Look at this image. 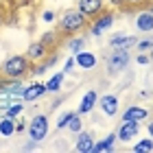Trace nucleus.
Instances as JSON below:
<instances>
[{"label": "nucleus", "instance_id": "f257e3e1", "mask_svg": "<svg viewBox=\"0 0 153 153\" xmlns=\"http://www.w3.org/2000/svg\"><path fill=\"white\" fill-rule=\"evenodd\" d=\"M83 26H88V16H83L79 9H68L61 13L59 18V31L66 33V35H72V33L81 31Z\"/></svg>", "mask_w": 153, "mask_h": 153}, {"label": "nucleus", "instance_id": "f03ea898", "mask_svg": "<svg viewBox=\"0 0 153 153\" xmlns=\"http://www.w3.org/2000/svg\"><path fill=\"white\" fill-rule=\"evenodd\" d=\"M7 79H22V76L29 72V59L24 55H11L9 59H4L2 68H0Z\"/></svg>", "mask_w": 153, "mask_h": 153}, {"label": "nucleus", "instance_id": "7ed1b4c3", "mask_svg": "<svg viewBox=\"0 0 153 153\" xmlns=\"http://www.w3.org/2000/svg\"><path fill=\"white\" fill-rule=\"evenodd\" d=\"M51 131V125H48V116L46 114H35L29 123V138L33 142H42Z\"/></svg>", "mask_w": 153, "mask_h": 153}, {"label": "nucleus", "instance_id": "20e7f679", "mask_svg": "<svg viewBox=\"0 0 153 153\" xmlns=\"http://www.w3.org/2000/svg\"><path fill=\"white\" fill-rule=\"evenodd\" d=\"M129 53L127 51H112V55L107 57V72L109 74H118L129 66Z\"/></svg>", "mask_w": 153, "mask_h": 153}, {"label": "nucleus", "instance_id": "39448f33", "mask_svg": "<svg viewBox=\"0 0 153 153\" xmlns=\"http://www.w3.org/2000/svg\"><path fill=\"white\" fill-rule=\"evenodd\" d=\"M138 134H140V123L138 120H120L116 129V138L120 142H131Z\"/></svg>", "mask_w": 153, "mask_h": 153}, {"label": "nucleus", "instance_id": "423d86ee", "mask_svg": "<svg viewBox=\"0 0 153 153\" xmlns=\"http://www.w3.org/2000/svg\"><path fill=\"white\" fill-rule=\"evenodd\" d=\"M96 105L101 107V112L105 114V116L114 118V116L118 114V109H120V101H118L116 94H103V96H99Z\"/></svg>", "mask_w": 153, "mask_h": 153}, {"label": "nucleus", "instance_id": "0eeeda50", "mask_svg": "<svg viewBox=\"0 0 153 153\" xmlns=\"http://www.w3.org/2000/svg\"><path fill=\"white\" fill-rule=\"evenodd\" d=\"M114 20H116L114 13H103V16H99V18L92 22V26H90V33H92L94 37L103 35L107 29H112V26H114Z\"/></svg>", "mask_w": 153, "mask_h": 153}, {"label": "nucleus", "instance_id": "6e6552de", "mask_svg": "<svg viewBox=\"0 0 153 153\" xmlns=\"http://www.w3.org/2000/svg\"><path fill=\"white\" fill-rule=\"evenodd\" d=\"M51 53V48H48L44 42H33V44H29V48H26V55L24 57L29 59V61H42V59H46V55Z\"/></svg>", "mask_w": 153, "mask_h": 153}, {"label": "nucleus", "instance_id": "1a4fd4ad", "mask_svg": "<svg viewBox=\"0 0 153 153\" xmlns=\"http://www.w3.org/2000/svg\"><path fill=\"white\" fill-rule=\"evenodd\" d=\"M74 57V66H79L81 70H94L96 68V55L90 53V51H79L76 55H72Z\"/></svg>", "mask_w": 153, "mask_h": 153}, {"label": "nucleus", "instance_id": "9d476101", "mask_svg": "<svg viewBox=\"0 0 153 153\" xmlns=\"http://www.w3.org/2000/svg\"><path fill=\"white\" fill-rule=\"evenodd\" d=\"M76 9H79L83 16L94 18L103 11V0H76Z\"/></svg>", "mask_w": 153, "mask_h": 153}, {"label": "nucleus", "instance_id": "9b49d317", "mask_svg": "<svg viewBox=\"0 0 153 153\" xmlns=\"http://www.w3.org/2000/svg\"><path fill=\"white\" fill-rule=\"evenodd\" d=\"M92 147H94V136L90 131H79L76 134V142H74V151L79 153H92Z\"/></svg>", "mask_w": 153, "mask_h": 153}, {"label": "nucleus", "instance_id": "f8f14e48", "mask_svg": "<svg viewBox=\"0 0 153 153\" xmlns=\"http://www.w3.org/2000/svg\"><path fill=\"white\" fill-rule=\"evenodd\" d=\"M136 44H138L136 35H114L109 39V46H112L114 51H129V48H134Z\"/></svg>", "mask_w": 153, "mask_h": 153}, {"label": "nucleus", "instance_id": "ddd939ff", "mask_svg": "<svg viewBox=\"0 0 153 153\" xmlns=\"http://www.w3.org/2000/svg\"><path fill=\"white\" fill-rule=\"evenodd\" d=\"M96 101H99V94H96L94 90H88V92L83 94L81 103H79V109H76V114H81V116L90 114V112L96 107Z\"/></svg>", "mask_w": 153, "mask_h": 153}, {"label": "nucleus", "instance_id": "4468645a", "mask_svg": "<svg viewBox=\"0 0 153 153\" xmlns=\"http://www.w3.org/2000/svg\"><path fill=\"white\" fill-rule=\"evenodd\" d=\"M46 94V88H44V83H31V85H24L22 88V99L24 101H29V103H33V101H37L39 96H44Z\"/></svg>", "mask_w": 153, "mask_h": 153}, {"label": "nucleus", "instance_id": "2eb2a0df", "mask_svg": "<svg viewBox=\"0 0 153 153\" xmlns=\"http://www.w3.org/2000/svg\"><path fill=\"white\" fill-rule=\"evenodd\" d=\"M134 24H136V29L138 31H142V33H151L153 31V13L147 9V11H140L136 16L134 20Z\"/></svg>", "mask_w": 153, "mask_h": 153}, {"label": "nucleus", "instance_id": "dca6fc26", "mask_svg": "<svg viewBox=\"0 0 153 153\" xmlns=\"http://www.w3.org/2000/svg\"><path fill=\"white\" fill-rule=\"evenodd\" d=\"M22 88H24V83L20 79H7L4 83H0V94H4V96H20L22 94Z\"/></svg>", "mask_w": 153, "mask_h": 153}, {"label": "nucleus", "instance_id": "f3484780", "mask_svg": "<svg viewBox=\"0 0 153 153\" xmlns=\"http://www.w3.org/2000/svg\"><path fill=\"white\" fill-rule=\"evenodd\" d=\"M149 116V109H144L140 105H129L127 109L123 112V120H144V118Z\"/></svg>", "mask_w": 153, "mask_h": 153}, {"label": "nucleus", "instance_id": "a211bd4d", "mask_svg": "<svg viewBox=\"0 0 153 153\" xmlns=\"http://www.w3.org/2000/svg\"><path fill=\"white\" fill-rule=\"evenodd\" d=\"M116 131L114 134H109V136H105L103 140H99V142H94V147H92V153H109V151H114V144H116Z\"/></svg>", "mask_w": 153, "mask_h": 153}, {"label": "nucleus", "instance_id": "6ab92c4d", "mask_svg": "<svg viewBox=\"0 0 153 153\" xmlns=\"http://www.w3.org/2000/svg\"><path fill=\"white\" fill-rule=\"evenodd\" d=\"M64 81H66V72H57V74H53L51 79L44 83L46 92H59L61 85H64Z\"/></svg>", "mask_w": 153, "mask_h": 153}, {"label": "nucleus", "instance_id": "aec40b11", "mask_svg": "<svg viewBox=\"0 0 153 153\" xmlns=\"http://www.w3.org/2000/svg\"><path fill=\"white\" fill-rule=\"evenodd\" d=\"M16 118H9V116H0V136L4 138H11L16 134Z\"/></svg>", "mask_w": 153, "mask_h": 153}, {"label": "nucleus", "instance_id": "412c9836", "mask_svg": "<svg viewBox=\"0 0 153 153\" xmlns=\"http://www.w3.org/2000/svg\"><path fill=\"white\" fill-rule=\"evenodd\" d=\"M153 151V138H144L134 144V153H151Z\"/></svg>", "mask_w": 153, "mask_h": 153}, {"label": "nucleus", "instance_id": "4be33fe9", "mask_svg": "<svg viewBox=\"0 0 153 153\" xmlns=\"http://www.w3.org/2000/svg\"><path fill=\"white\" fill-rule=\"evenodd\" d=\"M81 127H83L81 114H76V112H72V116H70V120H68V125H66V129H70L72 134H79V131H81Z\"/></svg>", "mask_w": 153, "mask_h": 153}, {"label": "nucleus", "instance_id": "5701e85b", "mask_svg": "<svg viewBox=\"0 0 153 153\" xmlns=\"http://www.w3.org/2000/svg\"><path fill=\"white\" fill-rule=\"evenodd\" d=\"M85 48V37H72L70 42H68V51H70L72 55H76L79 51H83Z\"/></svg>", "mask_w": 153, "mask_h": 153}, {"label": "nucleus", "instance_id": "b1692460", "mask_svg": "<svg viewBox=\"0 0 153 153\" xmlns=\"http://www.w3.org/2000/svg\"><path fill=\"white\" fill-rule=\"evenodd\" d=\"M20 114H22V105L20 103H11V105L4 107V116H9V118H18Z\"/></svg>", "mask_w": 153, "mask_h": 153}, {"label": "nucleus", "instance_id": "393cba45", "mask_svg": "<svg viewBox=\"0 0 153 153\" xmlns=\"http://www.w3.org/2000/svg\"><path fill=\"white\" fill-rule=\"evenodd\" d=\"M42 42H44V44H46L48 48H51V46L55 44V42H57V31H48L46 35L42 37Z\"/></svg>", "mask_w": 153, "mask_h": 153}, {"label": "nucleus", "instance_id": "a878e982", "mask_svg": "<svg viewBox=\"0 0 153 153\" xmlns=\"http://www.w3.org/2000/svg\"><path fill=\"white\" fill-rule=\"evenodd\" d=\"M70 116H72V112L61 114V116H59V120H57V129H66V125H68V120H70Z\"/></svg>", "mask_w": 153, "mask_h": 153}, {"label": "nucleus", "instance_id": "bb28decb", "mask_svg": "<svg viewBox=\"0 0 153 153\" xmlns=\"http://www.w3.org/2000/svg\"><path fill=\"white\" fill-rule=\"evenodd\" d=\"M151 46H153V39H144V42H138V44H136V48L140 53H149Z\"/></svg>", "mask_w": 153, "mask_h": 153}, {"label": "nucleus", "instance_id": "cd10ccee", "mask_svg": "<svg viewBox=\"0 0 153 153\" xmlns=\"http://www.w3.org/2000/svg\"><path fill=\"white\" fill-rule=\"evenodd\" d=\"M136 61H138V64H140V66H147L149 64V55H144V53H140V55H138V57H136Z\"/></svg>", "mask_w": 153, "mask_h": 153}, {"label": "nucleus", "instance_id": "c85d7f7f", "mask_svg": "<svg viewBox=\"0 0 153 153\" xmlns=\"http://www.w3.org/2000/svg\"><path fill=\"white\" fill-rule=\"evenodd\" d=\"M46 70H48V66H46V64H37L35 68H33V74H44Z\"/></svg>", "mask_w": 153, "mask_h": 153}, {"label": "nucleus", "instance_id": "c756f323", "mask_svg": "<svg viewBox=\"0 0 153 153\" xmlns=\"http://www.w3.org/2000/svg\"><path fill=\"white\" fill-rule=\"evenodd\" d=\"M72 66H74V57H68V59H66V66H64V72L68 74V72L72 70Z\"/></svg>", "mask_w": 153, "mask_h": 153}, {"label": "nucleus", "instance_id": "7c9ffc66", "mask_svg": "<svg viewBox=\"0 0 153 153\" xmlns=\"http://www.w3.org/2000/svg\"><path fill=\"white\" fill-rule=\"evenodd\" d=\"M42 20H44V22H53V20H55V13H53V11H44Z\"/></svg>", "mask_w": 153, "mask_h": 153}, {"label": "nucleus", "instance_id": "2f4dec72", "mask_svg": "<svg viewBox=\"0 0 153 153\" xmlns=\"http://www.w3.org/2000/svg\"><path fill=\"white\" fill-rule=\"evenodd\" d=\"M123 2H127V4H140V2H144V0H123Z\"/></svg>", "mask_w": 153, "mask_h": 153}, {"label": "nucleus", "instance_id": "473e14b6", "mask_svg": "<svg viewBox=\"0 0 153 153\" xmlns=\"http://www.w3.org/2000/svg\"><path fill=\"white\" fill-rule=\"evenodd\" d=\"M147 129H149V138H153V120L147 125Z\"/></svg>", "mask_w": 153, "mask_h": 153}, {"label": "nucleus", "instance_id": "72a5a7b5", "mask_svg": "<svg viewBox=\"0 0 153 153\" xmlns=\"http://www.w3.org/2000/svg\"><path fill=\"white\" fill-rule=\"evenodd\" d=\"M22 149H24V151H33V149H35V144H24Z\"/></svg>", "mask_w": 153, "mask_h": 153}, {"label": "nucleus", "instance_id": "f704fd0d", "mask_svg": "<svg viewBox=\"0 0 153 153\" xmlns=\"http://www.w3.org/2000/svg\"><path fill=\"white\" fill-rule=\"evenodd\" d=\"M149 59H151V61H153V46H151V48H149Z\"/></svg>", "mask_w": 153, "mask_h": 153}, {"label": "nucleus", "instance_id": "c9c22d12", "mask_svg": "<svg viewBox=\"0 0 153 153\" xmlns=\"http://www.w3.org/2000/svg\"><path fill=\"white\" fill-rule=\"evenodd\" d=\"M2 20H4V16H2V9H0V26H2Z\"/></svg>", "mask_w": 153, "mask_h": 153}, {"label": "nucleus", "instance_id": "e433bc0d", "mask_svg": "<svg viewBox=\"0 0 153 153\" xmlns=\"http://www.w3.org/2000/svg\"><path fill=\"white\" fill-rule=\"evenodd\" d=\"M112 2H114V4H120V2H123V0H112Z\"/></svg>", "mask_w": 153, "mask_h": 153}]
</instances>
